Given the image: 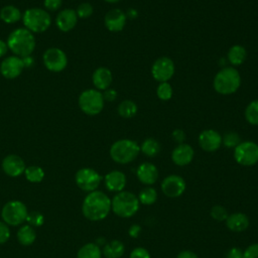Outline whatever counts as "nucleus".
I'll list each match as a JSON object with an SVG mask.
<instances>
[{"mask_svg": "<svg viewBox=\"0 0 258 258\" xmlns=\"http://www.w3.org/2000/svg\"><path fill=\"white\" fill-rule=\"evenodd\" d=\"M105 1L110 2V3H116V2H118V1H120V0H105Z\"/></svg>", "mask_w": 258, "mask_h": 258, "instance_id": "50", "label": "nucleus"}, {"mask_svg": "<svg viewBox=\"0 0 258 258\" xmlns=\"http://www.w3.org/2000/svg\"><path fill=\"white\" fill-rule=\"evenodd\" d=\"M137 198L139 200V203H141L142 205L149 206L156 202L157 191L155 190V188H153L151 186H146L140 190Z\"/></svg>", "mask_w": 258, "mask_h": 258, "instance_id": "29", "label": "nucleus"}, {"mask_svg": "<svg viewBox=\"0 0 258 258\" xmlns=\"http://www.w3.org/2000/svg\"><path fill=\"white\" fill-rule=\"evenodd\" d=\"M10 238V230L7 224L0 221V244L6 243Z\"/></svg>", "mask_w": 258, "mask_h": 258, "instance_id": "39", "label": "nucleus"}, {"mask_svg": "<svg viewBox=\"0 0 258 258\" xmlns=\"http://www.w3.org/2000/svg\"><path fill=\"white\" fill-rule=\"evenodd\" d=\"M61 0H44V7L49 11H55L61 6Z\"/></svg>", "mask_w": 258, "mask_h": 258, "instance_id": "42", "label": "nucleus"}, {"mask_svg": "<svg viewBox=\"0 0 258 258\" xmlns=\"http://www.w3.org/2000/svg\"><path fill=\"white\" fill-rule=\"evenodd\" d=\"M140 152V146L133 140L121 139L114 142L110 148L111 158L121 164L133 161Z\"/></svg>", "mask_w": 258, "mask_h": 258, "instance_id": "5", "label": "nucleus"}, {"mask_svg": "<svg viewBox=\"0 0 258 258\" xmlns=\"http://www.w3.org/2000/svg\"><path fill=\"white\" fill-rule=\"evenodd\" d=\"M137 112V106L131 100L122 101L118 106V113L123 118H131Z\"/></svg>", "mask_w": 258, "mask_h": 258, "instance_id": "32", "label": "nucleus"}, {"mask_svg": "<svg viewBox=\"0 0 258 258\" xmlns=\"http://www.w3.org/2000/svg\"><path fill=\"white\" fill-rule=\"evenodd\" d=\"M111 211L110 198L100 190L89 192L84 199L82 212L85 218L90 221L104 220Z\"/></svg>", "mask_w": 258, "mask_h": 258, "instance_id": "1", "label": "nucleus"}, {"mask_svg": "<svg viewBox=\"0 0 258 258\" xmlns=\"http://www.w3.org/2000/svg\"><path fill=\"white\" fill-rule=\"evenodd\" d=\"M161 190L168 198L180 197L185 190V181L179 175L170 174L162 180Z\"/></svg>", "mask_w": 258, "mask_h": 258, "instance_id": "13", "label": "nucleus"}, {"mask_svg": "<svg viewBox=\"0 0 258 258\" xmlns=\"http://www.w3.org/2000/svg\"><path fill=\"white\" fill-rule=\"evenodd\" d=\"M77 15L78 17H81V18H87L89 16L92 15L93 13V6L88 3V2H84V3H81L78 8H77Z\"/></svg>", "mask_w": 258, "mask_h": 258, "instance_id": "38", "label": "nucleus"}, {"mask_svg": "<svg viewBox=\"0 0 258 258\" xmlns=\"http://www.w3.org/2000/svg\"><path fill=\"white\" fill-rule=\"evenodd\" d=\"M138 198L130 191H119L111 200V210L120 218H130L139 209Z\"/></svg>", "mask_w": 258, "mask_h": 258, "instance_id": "3", "label": "nucleus"}, {"mask_svg": "<svg viewBox=\"0 0 258 258\" xmlns=\"http://www.w3.org/2000/svg\"><path fill=\"white\" fill-rule=\"evenodd\" d=\"M93 84L99 90H107L112 83V73L107 68H98L93 73Z\"/></svg>", "mask_w": 258, "mask_h": 258, "instance_id": "23", "label": "nucleus"}, {"mask_svg": "<svg viewBox=\"0 0 258 258\" xmlns=\"http://www.w3.org/2000/svg\"><path fill=\"white\" fill-rule=\"evenodd\" d=\"M226 226L233 232H243L249 226V219L243 213H234L226 219Z\"/></svg>", "mask_w": 258, "mask_h": 258, "instance_id": "22", "label": "nucleus"}, {"mask_svg": "<svg viewBox=\"0 0 258 258\" xmlns=\"http://www.w3.org/2000/svg\"><path fill=\"white\" fill-rule=\"evenodd\" d=\"M7 49H8V46H7V43L4 42L3 40L0 39V57H2L3 55L6 54L7 52Z\"/></svg>", "mask_w": 258, "mask_h": 258, "instance_id": "49", "label": "nucleus"}, {"mask_svg": "<svg viewBox=\"0 0 258 258\" xmlns=\"http://www.w3.org/2000/svg\"><path fill=\"white\" fill-rule=\"evenodd\" d=\"M117 97V92L113 89H107L105 90L104 94H103V98H104V101H109V102H112L116 99Z\"/></svg>", "mask_w": 258, "mask_h": 258, "instance_id": "45", "label": "nucleus"}, {"mask_svg": "<svg viewBox=\"0 0 258 258\" xmlns=\"http://www.w3.org/2000/svg\"><path fill=\"white\" fill-rule=\"evenodd\" d=\"M222 142L226 147H236L240 143V136L236 132H228L222 138Z\"/></svg>", "mask_w": 258, "mask_h": 258, "instance_id": "36", "label": "nucleus"}, {"mask_svg": "<svg viewBox=\"0 0 258 258\" xmlns=\"http://www.w3.org/2000/svg\"><path fill=\"white\" fill-rule=\"evenodd\" d=\"M26 166L24 160L16 155V154H9L4 157L2 161V169L3 171L11 176V177H17L24 173Z\"/></svg>", "mask_w": 258, "mask_h": 258, "instance_id": "15", "label": "nucleus"}, {"mask_svg": "<svg viewBox=\"0 0 258 258\" xmlns=\"http://www.w3.org/2000/svg\"><path fill=\"white\" fill-rule=\"evenodd\" d=\"M172 138L179 144H181L185 139V134L181 129H175L172 132Z\"/></svg>", "mask_w": 258, "mask_h": 258, "instance_id": "44", "label": "nucleus"}, {"mask_svg": "<svg viewBox=\"0 0 258 258\" xmlns=\"http://www.w3.org/2000/svg\"><path fill=\"white\" fill-rule=\"evenodd\" d=\"M241 78L239 72L234 68L222 69L214 79V89L222 95L235 93L240 87Z\"/></svg>", "mask_w": 258, "mask_h": 258, "instance_id": "4", "label": "nucleus"}, {"mask_svg": "<svg viewBox=\"0 0 258 258\" xmlns=\"http://www.w3.org/2000/svg\"><path fill=\"white\" fill-rule=\"evenodd\" d=\"M79 106L87 115H97L104 107L103 94L95 89L85 90L79 97Z\"/></svg>", "mask_w": 258, "mask_h": 258, "instance_id": "8", "label": "nucleus"}, {"mask_svg": "<svg viewBox=\"0 0 258 258\" xmlns=\"http://www.w3.org/2000/svg\"><path fill=\"white\" fill-rule=\"evenodd\" d=\"M199 144L205 151H216L222 144V136L216 130H205L199 136Z\"/></svg>", "mask_w": 258, "mask_h": 258, "instance_id": "16", "label": "nucleus"}, {"mask_svg": "<svg viewBox=\"0 0 258 258\" xmlns=\"http://www.w3.org/2000/svg\"><path fill=\"white\" fill-rule=\"evenodd\" d=\"M176 258H199L198 255L196 253H194L192 251L189 250H184L178 253V255L176 256Z\"/></svg>", "mask_w": 258, "mask_h": 258, "instance_id": "47", "label": "nucleus"}, {"mask_svg": "<svg viewBox=\"0 0 258 258\" xmlns=\"http://www.w3.org/2000/svg\"><path fill=\"white\" fill-rule=\"evenodd\" d=\"M243 258H258V243L248 246L243 252Z\"/></svg>", "mask_w": 258, "mask_h": 258, "instance_id": "40", "label": "nucleus"}, {"mask_svg": "<svg viewBox=\"0 0 258 258\" xmlns=\"http://www.w3.org/2000/svg\"><path fill=\"white\" fill-rule=\"evenodd\" d=\"M43 63L48 71L58 73L66 69L68 58L60 48L50 47L43 53Z\"/></svg>", "mask_w": 258, "mask_h": 258, "instance_id": "11", "label": "nucleus"}, {"mask_svg": "<svg viewBox=\"0 0 258 258\" xmlns=\"http://www.w3.org/2000/svg\"><path fill=\"white\" fill-rule=\"evenodd\" d=\"M28 211L26 206L21 201H9L6 203L1 211V217L8 226H18L26 220Z\"/></svg>", "mask_w": 258, "mask_h": 258, "instance_id": "7", "label": "nucleus"}, {"mask_svg": "<svg viewBox=\"0 0 258 258\" xmlns=\"http://www.w3.org/2000/svg\"><path fill=\"white\" fill-rule=\"evenodd\" d=\"M101 175L93 168L84 167L77 171L75 180L77 185L84 191H94L101 182Z\"/></svg>", "mask_w": 258, "mask_h": 258, "instance_id": "10", "label": "nucleus"}, {"mask_svg": "<svg viewBox=\"0 0 258 258\" xmlns=\"http://www.w3.org/2000/svg\"><path fill=\"white\" fill-rule=\"evenodd\" d=\"M25 221L31 227H40L44 222V217L40 212L32 211V212H28Z\"/></svg>", "mask_w": 258, "mask_h": 258, "instance_id": "34", "label": "nucleus"}, {"mask_svg": "<svg viewBox=\"0 0 258 258\" xmlns=\"http://www.w3.org/2000/svg\"><path fill=\"white\" fill-rule=\"evenodd\" d=\"M129 258H150V254L145 248L137 247L131 251Z\"/></svg>", "mask_w": 258, "mask_h": 258, "instance_id": "41", "label": "nucleus"}, {"mask_svg": "<svg viewBox=\"0 0 258 258\" xmlns=\"http://www.w3.org/2000/svg\"><path fill=\"white\" fill-rule=\"evenodd\" d=\"M78 21V15L77 12L73 9H63L60 12H58L56 16V26L59 30L63 32H68L72 30Z\"/></svg>", "mask_w": 258, "mask_h": 258, "instance_id": "19", "label": "nucleus"}, {"mask_svg": "<svg viewBox=\"0 0 258 258\" xmlns=\"http://www.w3.org/2000/svg\"><path fill=\"white\" fill-rule=\"evenodd\" d=\"M6 43L8 48L19 57L31 55L35 48V38L32 32L26 28L13 30L9 34Z\"/></svg>", "mask_w": 258, "mask_h": 258, "instance_id": "2", "label": "nucleus"}, {"mask_svg": "<svg viewBox=\"0 0 258 258\" xmlns=\"http://www.w3.org/2000/svg\"><path fill=\"white\" fill-rule=\"evenodd\" d=\"M105 25L113 32H117L123 29L126 23V15L120 9H112L105 15Z\"/></svg>", "mask_w": 258, "mask_h": 258, "instance_id": "17", "label": "nucleus"}, {"mask_svg": "<svg viewBox=\"0 0 258 258\" xmlns=\"http://www.w3.org/2000/svg\"><path fill=\"white\" fill-rule=\"evenodd\" d=\"M246 58V49L242 45H233L228 52V59L234 66H239Z\"/></svg>", "mask_w": 258, "mask_h": 258, "instance_id": "28", "label": "nucleus"}, {"mask_svg": "<svg viewBox=\"0 0 258 258\" xmlns=\"http://www.w3.org/2000/svg\"><path fill=\"white\" fill-rule=\"evenodd\" d=\"M136 174L139 181L147 185H151L155 183V181L158 178L157 167L150 162L141 163L137 168Z\"/></svg>", "mask_w": 258, "mask_h": 258, "instance_id": "20", "label": "nucleus"}, {"mask_svg": "<svg viewBox=\"0 0 258 258\" xmlns=\"http://www.w3.org/2000/svg\"><path fill=\"white\" fill-rule=\"evenodd\" d=\"M156 94H157V97L162 100V101H167L171 98L172 96V88L171 86L167 83V82H163V83H160L159 86L157 87V90H156Z\"/></svg>", "mask_w": 258, "mask_h": 258, "instance_id": "35", "label": "nucleus"}, {"mask_svg": "<svg viewBox=\"0 0 258 258\" xmlns=\"http://www.w3.org/2000/svg\"><path fill=\"white\" fill-rule=\"evenodd\" d=\"M24 70L21 57L17 55H11L2 60L0 64V73L6 79L17 78Z\"/></svg>", "mask_w": 258, "mask_h": 258, "instance_id": "14", "label": "nucleus"}, {"mask_svg": "<svg viewBox=\"0 0 258 258\" xmlns=\"http://www.w3.org/2000/svg\"><path fill=\"white\" fill-rule=\"evenodd\" d=\"M226 258H243V251L240 248L233 247L227 252Z\"/></svg>", "mask_w": 258, "mask_h": 258, "instance_id": "43", "label": "nucleus"}, {"mask_svg": "<svg viewBox=\"0 0 258 258\" xmlns=\"http://www.w3.org/2000/svg\"><path fill=\"white\" fill-rule=\"evenodd\" d=\"M21 59H22L24 69H29V68H31L34 64V59H33V57L31 55L23 56V57H21Z\"/></svg>", "mask_w": 258, "mask_h": 258, "instance_id": "48", "label": "nucleus"}, {"mask_svg": "<svg viewBox=\"0 0 258 258\" xmlns=\"http://www.w3.org/2000/svg\"><path fill=\"white\" fill-rule=\"evenodd\" d=\"M228 216H229V214H228L227 210L222 206L217 205L211 209V217L216 221H220V222L226 221Z\"/></svg>", "mask_w": 258, "mask_h": 258, "instance_id": "37", "label": "nucleus"}, {"mask_svg": "<svg viewBox=\"0 0 258 258\" xmlns=\"http://www.w3.org/2000/svg\"><path fill=\"white\" fill-rule=\"evenodd\" d=\"M140 232H141V227H140L139 225H137V224L132 225V226L129 228V231H128L129 236H130L131 238H137V237L139 236Z\"/></svg>", "mask_w": 258, "mask_h": 258, "instance_id": "46", "label": "nucleus"}, {"mask_svg": "<svg viewBox=\"0 0 258 258\" xmlns=\"http://www.w3.org/2000/svg\"><path fill=\"white\" fill-rule=\"evenodd\" d=\"M35 238H36L35 230L33 227L29 226L28 224L21 226L17 232V240L23 246H29L33 244V242L35 241Z\"/></svg>", "mask_w": 258, "mask_h": 258, "instance_id": "25", "label": "nucleus"}, {"mask_svg": "<svg viewBox=\"0 0 258 258\" xmlns=\"http://www.w3.org/2000/svg\"><path fill=\"white\" fill-rule=\"evenodd\" d=\"M151 73L156 81L167 82L174 74V63L169 57H159L152 64Z\"/></svg>", "mask_w": 258, "mask_h": 258, "instance_id": "12", "label": "nucleus"}, {"mask_svg": "<svg viewBox=\"0 0 258 258\" xmlns=\"http://www.w3.org/2000/svg\"><path fill=\"white\" fill-rule=\"evenodd\" d=\"M125 246L121 241L112 240L104 246L102 253L106 258H120L123 256Z\"/></svg>", "mask_w": 258, "mask_h": 258, "instance_id": "24", "label": "nucleus"}, {"mask_svg": "<svg viewBox=\"0 0 258 258\" xmlns=\"http://www.w3.org/2000/svg\"><path fill=\"white\" fill-rule=\"evenodd\" d=\"M140 150L149 157L155 156L160 151V144L153 138H147L141 144Z\"/></svg>", "mask_w": 258, "mask_h": 258, "instance_id": "30", "label": "nucleus"}, {"mask_svg": "<svg viewBox=\"0 0 258 258\" xmlns=\"http://www.w3.org/2000/svg\"><path fill=\"white\" fill-rule=\"evenodd\" d=\"M105 185L110 191H122L126 185V176L119 170L110 171L105 175Z\"/></svg>", "mask_w": 258, "mask_h": 258, "instance_id": "21", "label": "nucleus"}, {"mask_svg": "<svg viewBox=\"0 0 258 258\" xmlns=\"http://www.w3.org/2000/svg\"><path fill=\"white\" fill-rule=\"evenodd\" d=\"M0 18L3 22L8 23V24H12V23H15L18 20H20L21 12L15 6L7 5V6H4L0 10Z\"/></svg>", "mask_w": 258, "mask_h": 258, "instance_id": "26", "label": "nucleus"}, {"mask_svg": "<svg viewBox=\"0 0 258 258\" xmlns=\"http://www.w3.org/2000/svg\"><path fill=\"white\" fill-rule=\"evenodd\" d=\"M192 158H194L192 147L184 143L177 145L171 153V159L173 163H175L178 166L187 165L188 163H190Z\"/></svg>", "mask_w": 258, "mask_h": 258, "instance_id": "18", "label": "nucleus"}, {"mask_svg": "<svg viewBox=\"0 0 258 258\" xmlns=\"http://www.w3.org/2000/svg\"><path fill=\"white\" fill-rule=\"evenodd\" d=\"M245 118L252 125H258V100L252 101L245 110Z\"/></svg>", "mask_w": 258, "mask_h": 258, "instance_id": "33", "label": "nucleus"}, {"mask_svg": "<svg viewBox=\"0 0 258 258\" xmlns=\"http://www.w3.org/2000/svg\"><path fill=\"white\" fill-rule=\"evenodd\" d=\"M25 177L30 182H40L44 177V171L40 166L37 165H30L27 166L24 170Z\"/></svg>", "mask_w": 258, "mask_h": 258, "instance_id": "31", "label": "nucleus"}, {"mask_svg": "<svg viewBox=\"0 0 258 258\" xmlns=\"http://www.w3.org/2000/svg\"><path fill=\"white\" fill-rule=\"evenodd\" d=\"M22 21L26 29L36 33L45 31L51 23L48 12L37 7L25 10L22 15Z\"/></svg>", "mask_w": 258, "mask_h": 258, "instance_id": "6", "label": "nucleus"}, {"mask_svg": "<svg viewBox=\"0 0 258 258\" xmlns=\"http://www.w3.org/2000/svg\"><path fill=\"white\" fill-rule=\"evenodd\" d=\"M102 251L99 245L95 243H87L82 246L78 253L77 258H101Z\"/></svg>", "mask_w": 258, "mask_h": 258, "instance_id": "27", "label": "nucleus"}, {"mask_svg": "<svg viewBox=\"0 0 258 258\" xmlns=\"http://www.w3.org/2000/svg\"><path fill=\"white\" fill-rule=\"evenodd\" d=\"M234 158L241 165H254L258 162V145L252 141L240 142L235 147Z\"/></svg>", "mask_w": 258, "mask_h": 258, "instance_id": "9", "label": "nucleus"}]
</instances>
